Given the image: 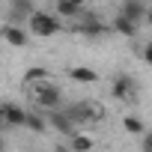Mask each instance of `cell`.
I'll return each instance as SVG.
<instances>
[{
  "label": "cell",
  "instance_id": "obj_1",
  "mask_svg": "<svg viewBox=\"0 0 152 152\" xmlns=\"http://www.w3.org/2000/svg\"><path fill=\"white\" fill-rule=\"evenodd\" d=\"M66 113H69V119L75 122V128H78V125H96V122L104 119V107H102L99 102H90V99L69 104Z\"/></svg>",
  "mask_w": 152,
  "mask_h": 152
},
{
  "label": "cell",
  "instance_id": "obj_2",
  "mask_svg": "<svg viewBox=\"0 0 152 152\" xmlns=\"http://www.w3.org/2000/svg\"><path fill=\"white\" fill-rule=\"evenodd\" d=\"M30 96H33V102H36V107L39 110H45V113H51V110H60V102H63V93H60V87L57 84H39V87H30Z\"/></svg>",
  "mask_w": 152,
  "mask_h": 152
},
{
  "label": "cell",
  "instance_id": "obj_3",
  "mask_svg": "<svg viewBox=\"0 0 152 152\" xmlns=\"http://www.w3.org/2000/svg\"><path fill=\"white\" fill-rule=\"evenodd\" d=\"M27 27H30V33L39 36V39H48V36H54V33L63 30V24H60V18H57L54 12H39V9H36V15L27 21Z\"/></svg>",
  "mask_w": 152,
  "mask_h": 152
},
{
  "label": "cell",
  "instance_id": "obj_4",
  "mask_svg": "<svg viewBox=\"0 0 152 152\" xmlns=\"http://www.w3.org/2000/svg\"><path fill=\"white\" fill-rule=\"evenodd\" d=\"M0 119H3L6 128H24L27 125V110L18 107L15 102H3V107H0Z\"/></svg>",
  "mask_w": 152,
  "mask_h": 152
},
{
  "label": "cell",
  "instance_id": "obj_5",
  "mask_svg": "<svg viewBox=\"0 0 152 152\" xmlns=\"http://www.w3.org/2000/svg\"><path fill=\"white\" fill-rule=\"evenodd\" d=\"M134 93H137V84H134L131 75H116V78H113V90H110L113 99L128 102V99H134Z\"/></svg>",
  "mask_w": 152,
  "mask_h": 152
},
{
  "label": "cell",
  "instance_id": "obj_6",
  "mask_svg": "<svg viewBox=\"0 0 152 152\" xmlns=\"http://www.w3.org/2000/svg\"><path fill=\"white\" fill-rule=\"evenodd\" d=\"M119 15L122 18H128V21H134L137 27L146 21V15H149V6L146 3H140V0H125V3L119 6Z\"/></svg>",
  "mask_w": 152,
  "mask_h": 152
},
{
  "label": "cell",
  "instance_id": "obj_7",
  "mask_svg": "<svg viewBox=\"0 0 152 152\" xmlns=\"http://www.w3.org/2000/svg\"><path fill=\"white\" fill-rule=\"evenodd\" d=\"M48 125H51L54 131L66 134V137L78 134V128H75V122L69 119V113H66V110H51V113H48Z\"/></svg>",
  "mask_w": 152,
  "mask_h": 152
},
{
  "label": "cell",
  "instance_id": "obj_8",
  "mask_svg": "<svg viewBox=\"0 0 152 152\" xmlns=\"http://www.w3.org/2000/svg\"><path fill=\"white\" fill-rule=\"evenodd\" d=\"M36 15V9H33V3H30V0H12V3H9V24H21L24 18L30 21Z\"/></svg>",
  "mask_w": 152,
  "mask_h": 152
},
{
  "label": "cell",
  "instance_id": "obj_9",
  "mask_svg": "<svg viewBox=\"0 0 152 152\" xmlns=\"http://www.w3.org/2000/svg\"><path fill=\"white\" fill-rule=\"evenodd\" d=\"M0 39H3L6 45H12V48H24L30 36H27V30H21L15 24H3V27H0Z\"/></svg>",
  "mask_w": 152,
  "mask_h": 152
},
{
  "label": "cell",
  "instance_id": "obj_10",
  "mask_svg": "<svg viewBox=\"0 0 152 152\" xmlns=\"http://www.w3.org/2000/svg\"><path fill=\"white\" fill-rule=\"evenodd\" d=\"M75 30H78V33H84V36H90V39H96V36H102L107 27H104V24L96 18V15H87L81 24H75Z\"/></svg>",
  "mask_w": 152,
  "mask_h": 152
},
{
  "label": "cell",
  "instance_id": "obj_11",
  "mask_svg": "<svg viewBox=\"0 0 152 152\" xmlns=\"http://www.w3.org/2000/svg\"><path fill=\"white\" fill-rule=\"evenodd\" d=\"M54 15L57 18H78L81 15V3L78 0H57L54 3Z\"/></svg>",
  "mask_w": 152,
  "mask_h": 152
},
{
  "label": "cell",
  "instance_id": "obj_12",
  "mask_svg": "<svg viewBox=\"0 0 152 152\" xmlns=\"http://www.w3.org/2000/svg\"><path fill=\"white\" fill-rule=\"evenodd\" d=\"M69 149H72V152H93V149H96V140H93L90 134L78 131V134L69 137Z\"/></svg>",
  "mask_w": 152,
  "mask_h": 152
},
{
  "label": "cell",
  "instance_id": "obj_13",
  "mask_svg": "<svg viewBox=\"0 0 152 152\" xmlns=\"http://www.w3.org/2000/svg\"><path fill=\"white\" fill-rule=\"evenodd\" d=\"M39 84H48V69L45 66H30L24 72V87H39Z\"/></svg>",
  "mask_w": 152,
  "mask_h": 152
},
{
  "label": "cell",
  "instance_id": "obj_14",
  "mask_svg": "<svg viewBox=\"0 0 152 152\" xmlns=\"http://www.w3.org/2000/svg\"><path fill=\"white\" fill-rule=\"evenodd\" d=\"M69 78L78 81V84H96L99 81V72H93L90 66H75V69H69Z\"/></svg>",
  "mask_w": 152,
  "mask_h": 152
},
{
  "label": "cell",
  "instance_id": "obj_15",
  "mask_svg": "<svg viewBox=\"0 0 152 152\" xmlns=\"http://www.w3.org/2000/svg\"><path fill=\"white\" fill-rule=\"evenodd\" d=\"M113 30H116L119 36H125V39H134L140 27H137L134 21H128V18H122V15H116V18H113Z\"/></svg>",
  "mask_w": 152,
  "mask_h": 152
},
{
  "label": "cell",
  "instance_id": "obj_16",
  "mask_svg": "<svg viewBox=\"0 0 152 152\" xmlns=\"http://www.w3.org/2000/svg\"><path fill=\"white\" fill-rule=\"evenodd\" d=\"M24 128H30L33 134H45V131H48V116L27 110V125H24Z\"/></svg>",
  "mask_w": 152,
  "mask_h": 152
},
{
  "label": "cell",
  "instance_id": "obj_17",
  "mask_svg": "<svg viewBox=\"0 0 152 152\" xmlns=\"http://www.w3.org/2000/svg\"><path fill=\"white\" fill-rule=\"evenodd\" d=\"M122 125H125V131H128V134H146V131H143V119H140V116H125V119H122Z\"/></svg>",
  "mask_w": 152,
  "mask_h": 152
},
{
  "label": "cell",
  "instance_id": "obj_18",
  "mask_svg": "<svg viewBox=\"0 0 152 152\" xmlns=\"http://www.w3.org/2000/svg\"><path fill=\"white\" fill-rule=\"evenodd\" d=\"M140 57H143V63H149V66H152V42H149V45L140 51Z\"/></svg>",
  "mask_w": 152,
  "mask_h": 152
},
{
  "label": "cell",
  "instance_id": "obj_19",
  "mask_svg": "<svg viewBox=\"0 0 152 152\" xmlns=\"http://www.w3.org/2000/svg\"><path fill=\"white\" fill-rule=\"evenodd\" d=\"M143 152H152V131L143 134Z\"/></svg>",
  "mask_w": 152,
  "mask_h": 152
},
{
  "label": "cell",
  "instance_id": "obj_20",
  "mask_svg": "<svg viewBox=\"0 0 152 152\" xmlns=\"http://www.w3.org/2000/svg\"><path fill=\"white\" fill-rule=\"evenodd\" d=\"M54 152H72V149H69V143H57V146H54Z\"/></svg>",
  "mask_w": 152,
  "mask_h": 152
},
{
  "label": "cell",
  "instance_id": "obj_21",
  "mask_svg": "<svg viewBox=\"0 0 152 152\" xmlns=\"http://www.w3.org/2000/svg\"><path fill=\"white\" fill-rule=\"evenodd\" d=\"M146 24H152V3H149V15H146Z\"/></svg>",
  "mask_w": 152,
  "mask_h": 152
}]
</instances>
